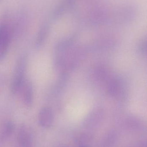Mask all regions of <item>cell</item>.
<instances>
[{
	"label": "cell",
	"instance_id": "obj_5",
	"mask_svg": "<svg viewBox=\"0 0 147 147\" xmlns=\"http://www.w3.org/2000/svg\"><path fill=\"white\" fill-rule=\"evenodd\" d=\"M54 120L53 112L50 107H42L39 113L38 120L39 123L42 127L48 128L52 125Z\"/></svg>",
	"mask_w": 147,
	"mask_h": 147
},
{
	"label": "cell",
	"instance_id": "obj_2",
	"mask_svg": "<svg viewBox=\"0 0 147 147\" xmlns=\"http://www.w3.org/2000/svg\"><path fill=\"white\" fill-rule=\"evenodd\" d=\"M13 31L7 23H0V63L5 59L9 48Z\"/></svg>",
	"mask_w": 147,
	"mask_h": 147
},
{
	"label": "cell",
	"instance_id": "obj_12",
	"mask_svg": "<svg viewBox=\"0 0 147 147\" xmlns=\"http://www.w3.org/2000/svg\"><path fill=\"white\" fill-rule=\"evenodd\" d=\"M1 0H0V2H1Z\"/></svg>",
	"mask_w": 147,
	"mask_h": 147
},
{
	"label": "cell",
	"instance_id": "obj_8",
	"mask_svg": "<svg viewBox=\"0 0 147 147\" xmlns=\"http://www.w3.org/2000/svg\"><path fill=\"white\" fill-rule=\"evenodd\" d=\"M120 88V86L119 82L117 80H112L109 85V92L112 96H116L119 93Z\"/></svg>",
	"mask_w": 147,
	"mask_h": 147
},
{
	"label": "cell",
	"instance_id": "obj_6",
	"mask_svg": "<svg viewBox=\"0 0 147 147\" xmlns=\"http://www.w3.org/2000/svg\"><path fill=\"white\" fill-rule=\"evenodd\" d=\"M15 129V124L11 121L4 122L0 127V140L3 142L8 140L13 134Z\"/></svg>",
	"mask_w": 147,
	"mask_h": 147
},
{
	"label": "cell",
	"instance_id": "obj_4",
	"mask_svg": "<svg viewBox=\"0 0 147 147\" xmlns=\"http://www.w3.org/2000/svg\"><path fill=\"white\" fill-rule=\"evenodd\" d=\"M19 147H34L33 137L30 129L25 124L20 125L17 135Z\"/></svg>",
	"mask_w": 147,
	"mask_h": 147
},
{
	"label": "cell",
	"instance_id": "obj_3",
	"mask_svg": "<svg viewBox=\"0 0 147 147\" xmlns=\"http://www.w3.org/2000/svg\"><path fill=\"white\" fill-rule=\"evenodd\" d=\"M19 93L23 104L28 108L31 107L33 103L34 90L33 84L30 80L26 78Z\"/></svg>",
	"mask_w": 147,
	"mask_h": 147
},
{
	"label": "cell",
	"instance_id": "obj_10",
	"mask_svg": "<svg viewBox=\"0 0 147 147\" xmlns=\"http://www.w3.org/2000/svg\"><path fill=\"white\" fill-rule=\"evenodd\" d=\"M3 143L4 142L0 140V147H3Z\"/></svg>",
	"mask_w": 147,
	"mask_h": 147
},
{
	"label": "cell",
	"instance_id": "obj_7",
	"mask_svg": "<svg viewBox=\"0 0 147 147\" xmlns=\"http://www.w3.org/2000/svg\"><path fill=\"white\" fill-rule=\"evenodd\" d=\"M49 31V26L48 23L45 22L41 26L37 33L35 42V46L36 49H40L44 45Z\"/></svg>",
	"mask_w": 147,
	"mask_h": 147
},
{
	"label": "cell",
	"instance_id": "obj_9",
	"mask_svg": "<svg viewBox=\"0 0 147 147\" xmlns=\"http://www.w3.org/2000/svg\"><path fill=\"white\" fill-rule=\"evenodd\" d=\"M7 78L5 74L0 71V95L3 92L6 85Z\"/></svg>",
	"mask_w": 147,
	"mask_h": 147
},
{
	"label": "cell",
	"instance_id": "obj_11",
	"mask_svg": "<svg viewBox=\"0 0 147 147\" xmlns=\"http://www.w3.org/2000/svg\"><path fill=\"white\" fill-rule=\"evenodd\" d=\"M79 147H87L85 146H80Z\"/></svg>",
	"mask_w": 147,
	"mask_h": 147
},
{
	"label": "cell",
	"instance_id": "obj_1",
	"mask_svg": "<svg viewBox=\"0 0 147 147\" xmlns=\"http://www.w3.org/2000/svg\"><path fill=\"white\" fill-rule=\"evenodd\" d=\"M28 60V54L25 52L19 56L16 60L10 84V91L13 95L19 94L26 79Z\"/></svg>",
	"mask_w": 147,
	"mask_h": 147
}]
</instances>
